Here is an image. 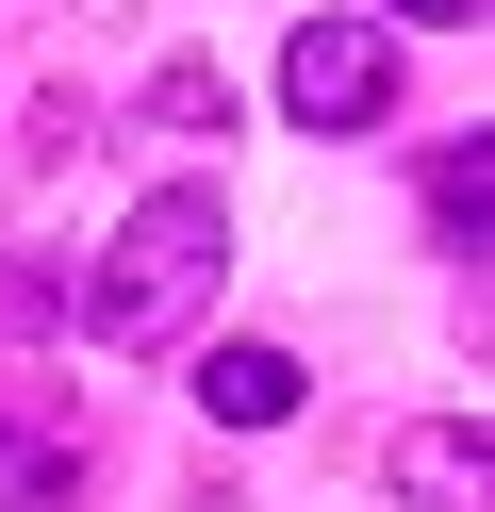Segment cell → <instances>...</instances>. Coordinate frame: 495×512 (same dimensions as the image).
<instances>
[{
	"label": "cell",
	"instance_id": "cell-1",
	"mask_svg": "<svg viewBox=\"0 0 495 512\" xmlns=\"http://www.w3.org/2000/svg\"><path fill=\"white\" fill-rule=\"evenodd\" d=\"M215 265H231V199L215 182H149V199L116 215V248L83 265V347H165L198 298H215Z\"/></svg>",
	"mask_w": 495,
	"mask_h": 512
},
{
	"label": "cell",
	"instance_id": "cell-2",
	"mask_svg": "<svg viewBox=\"0 0 495 512\" xmlns=\"http://www.w3.org/2000/svg\"><path fill=\"white\" fill-rule=\"evenodd\" d=\"M281 116L297 133H380L396 116V34L380 17H297L281 34Z\"/></svg>",
	"mask_w": 495,
	"mask_h": 512
},
{
	"label": "cell",
	"instance_id": "cell-3",
	"mask_svg": "<svg viewBox=\"0 0 495 512\" xmlns=\"http://www.w3.org/2000/svg\"><path fill=\"white\" fill-rule=\"evenodd\" d=\"M99 463V413L66 380H0V512H66Z\"/></svg>",
	"mask_w": 495,
	"mask_h": 512
},
{
	"label": "cell",
	"instance_id": "cell-4",
	"mask_svg": "<svg viewBox=\"0 0 495 512\" xmlns=\"http://www.w3.org/2000/svg\"><path fill=\"white\" fill-rule=\"evenodd\" d=\"M297 397H314V364H297V347H264V331L198 347V413H215V430H281Z\"/></svg>",
	"mask_w": 495,
	"mask_h": 512
},
{
	"label": "cell",
	"instance_id": "cell-5",
	"mask_svg": "<svg viewBox=\"0 0 495 512\" xmlns=\"http://www.w3.org/2000/svg\"><path fill=\"white\" fill-rule=\"evenodd\" d=\"M396 496H413V512H495V430H479V413L396 430Z\"/></svg>",
	"mask_w": 495,
	"mask_h": 512
},
{
	"label": "cell",
	"instance_id": "cell-6",
	"mask_svg": "<svg viewBox=\"0 0 495 512\" xmlns=\"http://www.w3.org/2000/svg\"><path fill=\"white\" fill-rule=\"evenodd\" d=\"M413 199H429V248H446V265H479V248H495V149H429Z\"/></svg>",
	"mask_w": 495,
	"mask_h": 512
},
{
	"label": "cell",
	"instance_id": "cell-7",
	"mask_svg": "<svg viewBox=\"0 0 495 512\" xmlns=\"http://www.w3.org/2000/svg\"><path fill=\"white\" fill-rule=\"evenodd\" d=\"M132 133H231V83H215V67H165V83H149V116H132Z\"/></svg>",
	"mask_w": 495,
	"mask_h": 512
},
{
	"label": "cell",
	"instance_id": "cell-8",
	"mask_svg": "<svg viewBox=\"0 0 495 512\" xmlns=\"http://www.w3.org/2000/svg\"><path fill=\"white\" fill-rule=\"evenodd\" d=\"M380 17H479V0H380Z\"/></svg>",
	"mask_w": 495,
	"mask_h": 512
}]
</instances>
